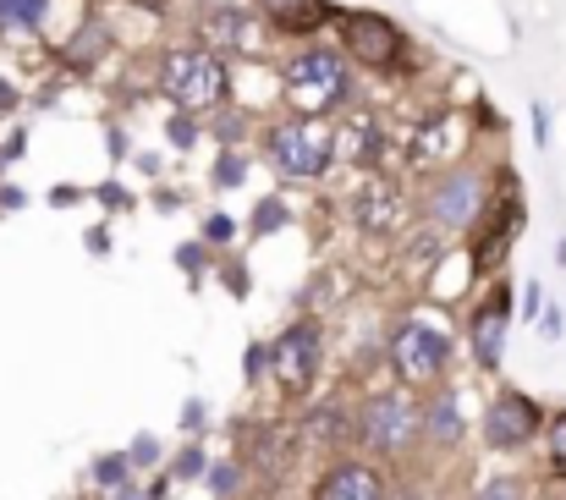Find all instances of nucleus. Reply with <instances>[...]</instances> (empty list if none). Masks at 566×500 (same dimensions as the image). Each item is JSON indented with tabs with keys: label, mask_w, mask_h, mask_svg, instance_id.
Listing matches in <instances>:
<instances>
[{
	"label": "nucleus",
	"mask_w": 566,
	"mask_h": 500,
	"mask_svg": "<svg viewBox=\"0 0 566 500\" xmlns=\"http://www.w3.org/2000/svg\"><path fill=\"white\" fill-rule=\"evenodd\" d=\"M17 105H22V88H17L11 77H0V116H11Z\"/></svg>",
	"instance_id": "ea45409f"
},
{
	"label": "nucleus",
	"mask_w": 566,
	"mask_h": 500,
	"mask_svg": "<svg viewBox=\"0 0 566 500\" xmlns=\"http://www.w3.org/2000/svg\"><path fill=\"white\" fill-rule=\"evenodd\" d=\"M401 220H407V187L396 176H385V170L364 176V187L353 192V226L379 237V231H396Z\"/></svg>",
	"instance_id": "ddd939ff"
},
{
	"label": "nucleus",
	"mask_w": 566,
	"mask_h": 500,
	"mask_svg": "<svg viewBox=\"0 0 566 500\" xmlns=\"http://www.w3.org/2000/svg\"><path fill=\"white\" fill-rule=\"evenodd\" d=\"M358 440H364V451H375V457L412 451V446H418V402L401 396V390L369 396L364 413H358Z\"/></svg>",
	"instance_id": "6e6552de"
},
{
	"label": "nucleus",
	"mask_w": 566,
	"mask_h": 500,
	"mask_svg": "<svg viewBox=\"0 0 566 500\" xmlns=\"http://www.w3.org/2000/svg\"><path fill=\"white\" fill-rule=\"evenodd\" d=\"M155 204H160V209H177V204H182V198H177V192H171V187H155Z\"/></svg>",
	"instance_id": "49530a36"
},
{
	"label": "nucleus",
	"mask_w": 566,
	"mask_h": 500,
	"mask_svg": "<svg viewBox=\"0 0 566 500\" xmlns=\"http://www.w3.org/2000/svg\"><path fill=\"white\" fill-rule=\"evenodd\" d=\"M358 160V166L375 170L385 160V127H379L375 116H347L342 111V127H336V160Z\"/></svg>",
	"instance_id": "f3484780"
},
{
	"label": "nucleus",
	"mask_w": 566,
	"mask_h": 500,
	"mask_svg": "<svg viewBox=\"0 0 566 500\" xmlns=\"http://www.w3.org/2000/svg\"><path fill=\"white\" fill-rule=\"evenodd\" d=\"M390 363L401 379H440L451 368V335L423 325V320H407L390 335Z\"/></svg>",
	"instance_id": "1a4fd4ad"
},
{
	"label": "nucleus",
	"mask_w": 566,
	"mask_h": 500,
	"mask_svg": "<svg viewBox=\"0 0 566 500\" xmlns=\"http://www.w3.org/2000/svg\"><path fill=\"white\" fill-rule=\"evenodd\" d=\"M177 264L198 281V275H203V264H209V248H203V242H182V248H177Z\"/></svg>",
	"instance_id": "72a5a7b5"
},
{
	"label": "nucleus",
	"mask_w": 566,
	"mask_h": 500,
	"mask_svg": "<svg viewBox=\"0 0 566 500\" xmlns=\"http://www.w3.org/2000/svg\"><path fill=\"white\" fill-rule=\"evenodd\" d=\"M517 231H523V187L501 170V192L490 198V209H484L479 226H473V253H468L473 275H495Z\"/></svg>",
	"instance_id": "0eeeda50"
},
{
	"label": "nucleus",
	"mask_w": 566,
	"mask_h": 500,
	"mask_svg": "<svg viewBox=\"0 0 566 500\" xmlns=\"http://www.w3.org/2000/svg\"><path fill=\"white\" fill-rule=\"evenodd\" d=\"M551 468L566 479V413H556V418H551Z\"/></svg>",
	"instance_id": "7c9ffc66"
},
{
	"label": "nucleus",
	"mask_w": 566,
	"mask_h": 500,
	"mask_svg": "<svg viewBox=\"0 0 566 500\" xmlns=\"http://www.w3.org/2000/svg\"><path fill=\"white\" fill-rule=\"evenodd\" d=\"M539 314H545V287L528 281V287H523V314H517V320H523V325H539Z\"/></svg>",
	"instance_id": "473e14b6"
},
{
	"label": "nucleus",
	"mask_w": 566,
	"mask_h": 500,
	"mask_svg": "<svg viewBox=\"0 0 566 500\" xmlns=\"http://www.w3.org/2000/svg\"><path fill=\"white\" fill-rule=\"evenodd\" d=\"M192 44H203L214 55H259L264 28H259L253 6H242V0H203L192 11Z\"/></svg>",
	"instance_id": "423d86ee"
},
{
	"label": "nucleus",
	"mask_w": 566,
	"mask_h": 500,
	"mask_svg": "<svg viewBox=\"0 0 566 500\" xmlns=\"http://www.w3.org/2000/svg\"><path fill=\"white\" fill-rule=\"evenodd\" d=\"M182 429H188V435H198V429H203V402H198V396L182 407Z\"/></svg>",
	"instance_id": "79ce46f5"
},
{
	"label": "nucleus",
	"mask_w": 566,
	"mask_h": 500,
	"mask_svg": "<svg viewBox=\"0 0 566 500\" xmlns=\"http://www.w3.org/2000/svg\"><path fill=\"white\" fill-rule=\"evenodd\" d=\"M539 402L523 396V390H501L490 407H484V446L490 451H523L534 435H539Z\"/></svg>",
	"instance_id": "9b49d317"
},
{
	"label": "nucleus",
	"mask_w": 566,
	"mask_h": 500,
	"mask_svg": "<svg viewBox=\"0 0 566 500\" xmlns=\"http://www.w3.org/2000/svg\"><path fill=\"white\" fill-rule=\"evenodd\" d=\"M94 198H99L105 209H133V192H127V187H116V181H105V187H94Z\"/></svg>",
	"instance_id": "c9c22d12"
},
{
	"label": "nucleus",
	"mask_w": 566,
	"mask_h": 500,
	"mask_svg": "<svg viewBox=\"0 0 566 500\" xmlns=\"http://www.w3.org/2000/svg\"><path fill=\"white\" fill-rule=\"evenodd\" d=\"M264 374H270V346H264V341H248V352H242V379L259 385Z\"/></svg>",
	"instance_id": "cd10ccee"
},
{
	"label": "nucleus",
	"mask_w": 566,
	"mask_h": 500,
	"mask_svg": "<svg viewBox=\"0 0 566 500\" xmlns=\"http://www.w3.org/2000/svg\"><path fill=\"white\" fill-rule=\"evenodd\" d=\"M203 468H209V457H203V446H188L177 462H171V479H203Z\"/></svg>",
	"instance_id": "c756f323"
},
{
	"label": "nucleus",
	"mask_w": 566,
	"mask_h": 500,
	"mask_svg": "<svg viewBox=\"0 0 566 500\" xmlns=\"http://www.w3.org/2000/svg\"><path fill=\"white\" fill-rule=\"evenodd\" d=\"M264 160L281 181H325L336 170V127L325 116L286 111L264 127Z\"/></svg>",
	"instance_id": "7ed1b4c3"
},
{
	"label": "nucleus",
	"mask_w": 566,
	"mask_h": 500,
	"mask_svg": "<svg viewBox=\"0 0 566 500\" xmlns=\"http://www.w3.org/2000/svg\"><path fill=\"white\" fill-rule=\"evenodd\" d=\"M336 50L347 55L353 72H375V77H401L412 66V39L396 17L353 6L336 17Z\"/></svg>",
	"instance_id": "20e7f679"
},
{
	"label": "nucleus",
	"mask_w": 566,
	"mask_h": 500,
	"mask_svg": "<svg viewBox=\"0 0 566 500\" xmlns=\"http://www.w3.org/2000/svg\"><path fill=\"white\" fill-rule=\"evenodd\" d=\"M490 170L473 166V160H457V166H446L429 187H423V220L434 226V231H446V237H457V231H473L479 226V215L490 209Z\"/></svg>",
	"instance_id": "39448f33"
},
{
	"label": "nucleus",
	"mask_w": 566,
	"mask_h": 500,
	"mask_svg": "<svg viewBox=\"0 0 566 500\" xmlns=\"http://www.w3.org/2000/svg\"><path fill=\"white\" fill-rule=\"evenodd\" d=\"M198 242H203V248H226V242H237V220H231L226 209H209L203 226H198Z\"/></svg>",
	"instance_id": "bb28decb"
},
{
	"label": "nucleus",
	"mask_w": 566,
	"mask_h": 500,
	"mask_svg": "<svg viewBox=\"0 0 566 500\" xmlns=\"http://www.w3.org/2000/svg\"><path fill=\"white\" fill-rule=\"evenodd\" d=\"M528 116H534V144H539V149H551V105H545V100H534V111H528Z\"/></svg>",
	"instance_id": "f704fd0d"
},
{
	"label": "nucleus",
	"mask_w": 566,
	"mask_h": 500,
	"mask_svg": "<svg viewBox=\"0 0 566 500\" xmlns=\"http://www.w3.org/2000/svg\"><path fill=\"white\" fill-rule=\"evenodd\" d=\"M203 485H209V496L231 500L237 490H242V462H231V457H220V462H209L203 468Z\"/></svg>",
	"instance_id": "393cba45"
},
{
	"label": "nucleus",
	"mask_w": 566,
	"mask_h": 500,
	"mask_svg": "<svg viewBox=\"0 0 566 500\" xmlns=\"http://www.w3.org/2000/svg\"><path fill=\"white\" fill-rule=\"evenodd\" d=\"M281 94H286L292 111L331 122L336 111H353L358 77H353V66L336 44H303L281 61Z\"/></svg>",
	"instance_id": "f257e3e1"
},
{
	"label": "nucleus",
	"mask_w": 566,
	"mask_h": 500,
	"mask_svg": "<svg viewBox=\"0 0 566 500\" xmlns=\"http://www.w3.org/2000/svg\"><path fill=\"white\" fill-rule=\"evenodd\" d=\"M55 0H0V33H44Z\"/></svg>",
	"instance_id": "6ab92c4d"
},
{
	"label": "nucleus",
	"mask_w": 566,
	"mask_h": 500,
	"mask_svg": "<svg viewBox=\"0 0 566 500\" xmlns=\"http://www.w3.org/2000/svg\"><path fill=\"white\" fill-rule=\"evenodd\" d=\"M0 170H6V166H0Z\"/></svg>",
	"instance_id": "de8ad7c7"
},
{
	"label": "nucleus",
	"mask_w": 566,
	"mask_h": 500,
	"mask_svg": "<svg viewBox=\"0 0 566 500\" xmlns=\"http://www.w3.org/2000/svg\"><path fill=\"white\" fill-rule=\"evenodd\" d=\"M22 149H28V133H22V127H11V133L0 138V166H11V160H22Z\"/></svg>",
	"instance_id": "e433bc0d"
},
{
	"label": "nucleus",
	"mask_w": 566,
	"mask_h": 500,
	"mask_svg": "<svg viewBox=\"0 0 566 500\" xmlns=\"http://www.w3.org/2000/svg\"><path fill=\"white\" fill-rule=\"evenodd\" d=\"M418 435H423L429 446H440V451H451V446H462V435H468V418H462V402H457L451 390H440V396H429V402L418 407Z\"/></svg>",
	"instance_id": "dca6fc26"
},
{
	"label": "nucleus",
	"mask_w": 566,
	"mask_h": 500,
	"mask_svg": "<svg viewBox=\"0 0 566 500\" xmlns=\"http://www.w3.org/2000/svg\"><path fill=\"white\" fill-rule=\"evenodd\" d=\"M111 50H116V28H111V17H99V11H83L77 28L55 44V55H61L66 72H94Z\"/></svg>",
	"instance_id": "2eb2a0df"
},
{
	"label": "nucleus",
	"mask_w": 566,
	"mask_h": 500,
	"mask_svg": "<svg viewBox=\"0 0 566 500\" xmlns=\"http://www.w3.org/2000/svg\"><path fill=\"white\" fill-rule=\"evenodd\" d=\"M127 462H133V468H160V440L144 429V435L127 446Z\"/></svg>",
	"instance_id": "c85d7f7f"
},
{
	"label": "nucleus",
	"mask_w": 566,
	"mask_h": 500,
	"mask_svg": "<svg viewBox=\"0 0 566 500\" xmlns=\"http://www.w3.org/2000/svg\"><path fill=\"white\" fill-rule=\"evenodd\" d=\"M22 204H28L22 187H0V209H22Z\"/></svg>",
	"instance_id": "37998d69"
},
{
	"label": "nucleus",
	"mask_w": 566,
	"mask_h": 500,
	"mask_svg": "<svg viewBox=\"0 0 566 500\" xmlns=\"http://www.w3.org/2000/svg\"><path fill=\"white\" fill-rule=\"evenodd\" d=\"M166 138H171L177 155L198 149V138H203V116H192V111H166Z\"/></svg>",
	"instance_id": "b1692460"
},
{
	"label": "nucleus",
	"mask_w": 566,
	"mask_h": 500,
	"mask_svg": "<svg viewBox=\"0 0 566 500\" xmlns=\"http://www.w3.org/2000/svg\"><path fill=\"white\" fill-rule=\"evenodd\" d=\"M308 440H314V446H342V440H347V413H342V402H325V407L308 418Z\"/></svg>",
	"instance_id": "4be33fe9"
},
{
	"label": "nucleus",
	"mask_w": 566,
	"mask_h": 500,
	"mask_svg": "<svg viewBox=\"0 0 566 500\" xmlns=\"http://www.w3.org/2000/svg\"><path fill=\"white\" fill-rule=\"evenodd\" d=\"M314 500H385V479H379L375 468H364V462H336L319 479Z\"/></svg>",
	"instance_id": "a211bd4d"
},
{
	"label": "nucleus",
	"mask_w": 566,
	"mask_h": 500,
	"mask_svg": "<svg viewBox=\"0 0 566 500\" xmlns=\"http://www.w3.org/2000/svg\"><path fill=\"white\" fill-rule=\"evenodd\" d=\"M506 331H512V287L495 281V287L473 303V314H468V346H473V363H479V368H501Z\"/></svg>",
	"instance_id": "9d476101"
},
{
	"label": "nucleus",
	"mask_w": 566,
	"mask_h": 500,
	"mask_svg": "<svg viewBox=\"0 0 566 500\" xmlns=\"http://www.w3.org/2000/svg\"><path fill=\"white\" fill-rule=\"evenodd\" d=\"M473 500H523V479H490L484 490H473Z\"/></svg>",
	"instance_id": "2f4dec72"
},
{
	"label": "nucleus",
	"mask_w": 566,
	"mask_h": 500,
	"mask_svg": "<svg viewBox=\"0 0 566 500\" xmlns=\"http://www.w3.org/2000/svg\"><path fill=\"white\" fill-rule=\"evenodd\" d=\"M253 17L281 39H314L319 28H336V0H253Z\"/></svg>",
	"instance_id": "4468645a"
},
{
	"label": "nucleus",
	"mask_w": 566,
	"mask_h": 500,
	"mask_svg": "<svg viewBox=\"0 0 566 500\" xmlns=\"http://www.w3.org/2000/svg\"><path fill=\"white\" fill-rule=\"evenodd\" d=\"M226 287H231V292H237V298H242V292H248V281H242V264H226Z\"/></svg>",
	"instance_id": "c03bdc74"
},
{
	"label": "nucleus",
	"mask_w": 566,
	"mask_h": 500,
	"mask_svg": "<svg viewBox=\"0 0 566 500\" xmlns=\"http://www.w3.org/2000/svg\"><path fill=\"white\" fill-rule=\"evenodd\" d=\"M155 94L166 100V111H192L209 116L231 100V61L203 50V44H171L155 61Z\"/></svg>",
	"instance_id": "f03ea898"
},
{
	"label": "nucleus",
	"mask_w": 566,
	"mask_h": 500,
	"mask_svg": "<svg viewBox=\"0 0 566 500\" xmlns=\"http://www.w3.org/2000/svg\"><path fill=\"white\" fill-rule=\"evenodd\" d=\"M562 331H566V309H545V320H539V335H551V341H556Z\"/></svg>",
	"instance_id": "a19ab883"
},
{
	"label": "nucleus",
	"mask_w": 566,
	"mask_h": 500,
	"mask_svg": "<svg viewBox=\"0 0 566 500\" xmlns=\"http://www.w3.org/2000/svg\"><path fill=\"white\" fill-rule=\"evenodd\" d=\"M105 496H111V500H144V490L127 479V485H116V490H105Z\"/></svg>",
	"instance_id": "a18cd8bd"
},
{
	"label": "nucleus",
	"mask_w": 566,
	"mask_h": 500,
	"mask_svg": "<svg viewBox=\"0 0 566 500\" xmlns=\"http://www.w3.org/2000/svg\"><path fill=\"white\" fill-rule=\"evenodd\" d=\"M248 127H253V116H248L242 105H231V100H226L220 111L203 116V133H209L220 149H242V133H248Z\"/></svg>",
	"instance_id": "aec40b11"
},
{
	"label": "nucleus",
	"mask_w": 566,
	"mask_h": 500,
	"mask_svg": "<svg viewBox=\"0 0 566 500\" xmlns=\"http://www.w3.org/2000/svg\"><path fill=\"white\" fill-rule=\"evenodd\" d=\"M248 170H253L248 149H214V160H209V181H214V187H242V181H248Z\"/></svg>",
	"instance_id": "5701e85b"
},
{
	"label": "nucleus",
	"mask_w": 566,
	"mask_h": 500,
	"mask_svg": "<svg viewBox=\"0 0 566 500\" xmlns=\"http://www.w3.org/2000/svg\"><path fill=\"white\" fill-rule=\"evenodd\" d=\"M105 149H111V160H127V155H133V138H127V127H105Z\"/></svg>",
	"instance_id": "4c0bfd02"
},
{
	"label": "nucleus",
	"mask_w": 566,
	"mask_h": 500,
	"mask_svg": "<svg viewBox=\"0 0 566 500\" xmlns=\"http://www.w3.org/2000/svg\"><path fill=\"white\" fill-rule=\"evenodd\" d=\"M319 325L314 320H297V325H286L281 341L270 346V368L281 374V385H286V396H303L308 385H314V374H319Z\"/></svg>",
	"instance_id": "f8f14e48"
},
{
	"label": "nucleus",
	"mask_w": 566,
	"mask_h": 500,
	"mask_svg": "<svg viewBox=\"0 0 566 500\" xmlns=\"http://www.w3.org/2000/svg\"><path fill=\"white\" fill-rule=\"evenodd\" d=\"M281 226H292V204H286L281 192H264V198L253 204V220H248V231H253V237H275Z\"/></svg>",
	"instance_id": "412c9836"
},
{
	"label": "nucleus",
	"mask_w": 566,
	"mask_h": 500,
	"mask_svg": "<svg viewBox=\"0 0 566 500\" xmlns=\"http://www.w3.org/2000/svg\"><path fill=\"white\" fill-rule=\"evenodd\" d=\"M127 479H133L127 451H105V457H94V485H99V490H116V485H127Z\"/></svg>",
	"instance_id": "a878e982"
},
{
	"label": "nucleus",
	"mask_w": 566,
	"mask_h": 500,
	"mask_svg": "<svg viewBox=\"0 0 566 500\" xmlns=\"http://www.w3.org/2000/svg\"><path fill=\"white\" fill-rule=\"evenodd\" d=\"M83 198H88L83 187H50V204H55V209H72V204H83Z\"/></svg>",
	"instance_id": "58836bf2"
}]
</instances>
